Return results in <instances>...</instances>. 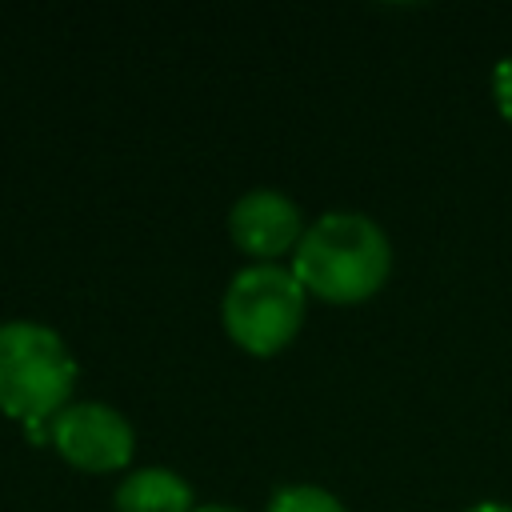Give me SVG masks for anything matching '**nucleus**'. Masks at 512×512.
Wrapping results in <instances>:
<instances>
[{
  "label": "nucleus",
  "instance_id": "obj_7",
  "mask_svg": "<svg viewBox=\"0 0 512 512\" xmlns=\"http://www.w3.org/2000/svg\"><path fill=\"white\" fill-rule=\"evenodd\" d=\"M264 512H344V504L328 492V488H316V484H288L280 488Z\"/></svg>",
  "mask_w": 512,
  "mask_h": 512
},
{
  "label": "nucleus",
  "instance_id": "obj_2",
  "mask_svg": "<svg viewBox=\"0 0 512 512\" xmlns=\"http://www.w3.org/2000/svg\"><path fill=\"white\" fill-rule=\"evenodd\" d=\"M76 360L60 332L36 320L0 324V412L20 420L36 444L52 440V416L68 408Z\"/></svg>",
  "mask_w": 512,
  "mask_h": 512
},
{
  "label": "nucleus",
  "instance_id": "obj_5",
  "mask_svg": "<svg viewBox=\"0 0 512 512\" xmlns=\"http://www.w3.org/2000/svg\"><path fill=\"white\" fill-rule=\"evenodd\" d=\"M228 236L240 252L256 256V264H276V256L296 248L304 236L300 208L276 188H252L232 204Z\"/></svg>",
  "mask_w": 512,
  "mask_h": 512
},
{
  "label": "nucleus",
  "instance_id": "obj_8",
  "mask_svg": "<svg viewBox=\"0 0 512 512\" xmlns=\"http://www.w3.org/2000/svg\"><path fill=\"white\" fill-rule=\"evenodd\" d=\"M492 96H496V108L500 116L512 124V56H504L492 72Z\"/></svg>",
  "mask_w": 512,
  "mask_h": 512
},
{
  "label": "nucleus",
  "instance_id": "obj_9",
  "mask_svg": "<svg viewBox=\"0 0 512 512\" xmlns=\"http://www.w3.org/2000/svg\"><path fill=\"white\" fill-rule=\"evenodd\" d=\"M468 512H512V504H496V500H484V504H472Z\"/></svg>",
  "mask_w": 512,
  "mask_h": 512
},
{
  "label": "nucleus",
  "instance_id": "obj_1",
  "mask_svg": "<svg viewBox=\"0 0 512 512\" xmlns=\"http://www.w3.org/2000/svg\"><path fill=\"white\" fill-rule=\"evenodd\" d=\"M388 272L392 244L384 228L364 212H324L304 228L292 256V276L304 284V292L332 304L376 296Z\"/></svg>",
  "mask_w": 512,
  "mask_h": 512
},
{
  "label": "nucleus",
  "instance_id": "obj_4",
  "mask_svg": "<svg viewBox=\"0 0 512 512\" xmlns=\"http://www.w3.org/2000/svg\"><path fill=\"white\" fill-rule=\"evenodd\" d=\"M52 448L84 472H116L132 460V424L100 400H76L52 416Z\"/></svg>",
  "mask_w": 512,
  "mask_h": 512
},
{
  "label": "nucleus",
  "instance_id": "obj_10",
  "mask_svg": "<svg viewBox=\"0 0 512 512\" xmlns=\"http://www.w3.org/2000/svg\"><path fill=\"white\" fill-rule=\"evenodd\" d=\"M196 512H240V508H232V504H200Z\"/></svg>",
  "mask_w": 512,
  "mask_h": 512
},
{
  "label": "nucleus",
  "instance_id": "obj_6",
  "mask_svg": "<svg viewBox=\"0 0 512 512\" xmlns=\"http://www.w3.org/2000/svg\"><path fill=\"white\" fill-rule=\"evenodd\" d=\"M116 512H196L192 488L172 468H136L116 488Z\"/></svg>",
  "mask_w": 512,
  "mask_h": 512
},
{
  "label": "nucleus",
  "instance_id": "obj_3",
  "mask_svg": "<svg viewBox=\"0 0 512 512\" xmlns=\"http://www.w3.org/2000/svg\"><path fill=\"white\" fill-rule=\"evenodd\" d=\"M228 336L252 352V356H272L280 352L304 320V284L292 276V268L280 264H248L240 268L220 304Z\"/></svg>",
  "mask_w": 512,
  "mask_h": 512
}]
</instances>
